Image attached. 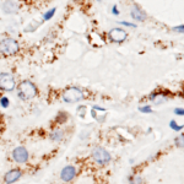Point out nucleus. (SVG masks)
Instances as JSON below:
<instances>
[{
  "mask_svg": "<svg viewBox=\"0 0 184 184\" xmlns=\"http://www.w3.org/2000/svg\"><path fill=\"white\" fill-rule=\"evenodd\" d=\"M92 157H93V160L96 161V163H98V165H101V166L107 165V163L110 162V160H112L110 153L103 147H96L93 150V152H92Z\"/></svg>",
  "mask_w": 184,
  "mask_h": 184,
  "instance_id": "nucleus-5",
  "label": "nucleus"
},
{
  "mask_svg": "<svg viewBox=\"0 0 184 184\" xmlns=\"http://www.w3.org/2000/svg\"><path fill=\"white\" fill-rule=\"evenodd\" d=\"M50 139H52L53 141H60L61 139H63V131H61V130L53 131L52 134H50Z\"/></svg>",
  "mask_w": 184,
  "mask_h": 184,
  "instance_id": "nucleus-11",
  "label": "nucleus"
},
{
  "mask_svg": "<svg viewBox=\"0 0 184 184\" xmlns=\"http://www.w3.org/2000/svg\"><path fill=\"white\" fill-rule=\"evenodd\" d=\"M97 1H101V0H97Z\"/></svg>",
  "mask_w": 184,
  "mask_h": 184,
  "instance_id": "nucleus-21",
  "label": "nucleus"
},
{
  "mask_svg": "<svg viewBox=\"0 0 184 184\" xmlns=\"http://www.w3.org/2000/svg\"><path fill=\"white\" fill-rule=\"evenodd\" d=\"M173 31H176V32H178V33H183L184 26H183V25H180V26H176V27H173Z\"/></svg>",
  "mask_w": 184,
  "mask_h": 184,
  "instance_id": "nucleus-16",
  "label": "nucleus"
},
{
  "mask_svg": "<svg viewBox=\"0 0 184 184\" xmlns=\"http://www.w3.org/2000/svg\"><path fill=\"white\" fill-rule=\"evenodd\" d=\"M0 105H1V107L3 108H7L9 107V98L7 97H3L1 99H0Z\"/></svg>",
  "mask_w": 184,
  "mask_h": 184,
  "instance_id": "nucleus-14",
  "label": "nucleus"
},
{
  "mask_svg": "<svg viewBox=\"0 0 184 184\" xmlns=\"http://www.w3.org/2000/svg\"><path fill=\"white\" fill-rule=\"evenodd\" d=\"M118 24H120V25H123V26H128V27H136V25L135 24H130V22H127V21H120V22H118Z\"/></svg>",
  "mask_w": 184,
  "mask_h": 184,
  "instance_id": "nucleus-17",
  "label": "nucleus"
},
{
  "mask_svg": "<svg viewBox=\"0 0 184 184\" xmlns=\"http://www.w3.org/2000/svg\"><path fill=\"white\" fill-rule=\"evenodd\" d=\"M169 128L173 129V130H176V131H179V130L183 129L182 125H178V124H177L176 120H171V121H169Z\"/></svg>",
  "mask_w": 184,
  "mask_h": 184,
  "instance_id": "nucleus-13",
  "label": "nucleus"
},
{
  "mask_svg": "<svg viewBox=\"0 0 184 184\" xmlns=\"http://www.w3.org/2000/svg\"><path fill=\"white\" fill-rule=\"evenodd\" d=\"M112 14H113V15H116V16L120 14V13H119V10H118V6H117V5H114L113 7H112Z\"/></svg>",
  "mask_w": 184,
  "mask_h": 184,
  "instance_id": "nucleus-19",
  "label": "nucleus"
},
{
  "mask_svg": "<svg viewBox=\"0 0 184 184\" xmlns=\"http://www.w3.org/2000/svg\"><path fill=\"white\" fill-rule=\"evenodd\" d=\"M131 17L134 20H136V21H145L146 14L142 11V10L138 5H135L134 7L131 9Z\"/></svg>",
  "mask_w": 184,
  "mask_h": 184,
  "instance_id": "nucleus-10",
  "label": "nucleus"
},
{
  "mask_svg": "<svg viewBox=\"0 0 184 184\" xmlns=\"http://www.w3.org/2000/svg\"><path fill=\"white\" fill-rule=\"evenodd\" d=\"M13 158L17 163H25L28 161V151L24 146H17L13 151Z\"/></svg>",
  "mask_w": 184,
  "mask_h": 184,
  "instance_id": "nucleus-7",
  "label": "nucleus"
},
{
  "mask_svg": "<svg viewBox=\"0 0 184 184\" xmlns=\"http://www.w3.org/2000/svg\"><path fill=\"white\" fill-rule=\"evenodd\" d=\"M108 37H109V39L112 40V42H114V43H121V42H124V40L127 39L128 33H127L125 29L116 27V28H112L109 32H108Z\"/></svg>",
  "mask_w": 184,
  "mask_h": 184,
  "instance_id": "nucleus-6",
  "label": "nucleus"
},
{
  "mask_svg": "<svg viewBox=\"0 0 184 184\" xmlns=\"http://www.w3.org/2000/svg\"><path fill=\"white\" fill-rule=\"evenodd\" d=\"M84 98V92L79 87H69L63 93V101L65 103H76Z\"/></svg>",
  "mask_w": 184,
  "mask_h": 184,
  "instance_id": "nucleus-3",
  "label": "nucleus"
},
{
  "mask_svg": "<svg viewBox=\"0 0 184 184\" xmlns=\"http://www.w3.org/2000/svg\"><path fill=\"white\" fill-rule=\"evenodd\" d=\"M20 46L14 38H4L0 40V53L3 55H14L18 52Z\"/></svg>",
  "mask_w": 184,
  "mask_h": 184,
  "instance_id": "nucleus-2",
  "label": "nucleus"
},
{
  "mask_svg": "<svg viewBox=\"0 0 184 184\" xmlns=\"http://www.w3.org/2000/svg\"><path fill=\"white\" fill-rule=\"evenodd\" d=\"M174 113H176L177 116H183V114H184V109H183V108H176V109H174Z\"/></svg>",
  "mask_w": 184,
  "mask_h": 184,
  "instance_id": "nucleus-18",
  "label": "nucleus"
},
{
  "mask_svg": "<svg viewBox=\"0 0 184 184\" xmlns=\"http://www.w3.org/2000/svg\"><path fill=\"white\" fill-rule=\"evenodd\" d=\"M55 11H57V9L55 7H53V9H50V10H48V11L43 15V20H46V21H48V20H50L53 16H54V14H55Z\"/></svg>",
  "mask_w": 184,
  "mask_h": 184,
  "instance_id": "nucleus-12",
  "label": "nucleus"
},
{
  "mask_svg": "<svg viewBox=\"0 0 184 184\" xmlns=\"http://www.w3.org/2000/svg\"><path fill=\"white\" fill-rule=\"evenodd\" d=\"M37 87L33 82H31L29 80H25L22 82H20L18 87H17V95L18 97L24 99V101H28V99H32L33 97L37 96Z\"/></svg>",
  "mask_w": 184,
  "mask_h": 184,
  "instance_id": "nucleus-1",
  "label": "nucleus"
},
{
  "mask_svg": "<svg viewBox=\"0 0 184 184\" xmlns=\"http://www.w3.org/2000/svg\"><path fill=\"white\" fill-rule=\"evenodd\" d=\"M140 112H142V113H151L152 112V108L150 106H144V107H140L139 108Z\"/></svg>",
  "mask_w": 184,
  "mask_h": 184,
  "instance_id": "nucleus-15",
  "label": "nucleus"
},
{
  "mask_svg": "<svg viewBox=\"0 0 184 184\" xmlns=\"http://www.w3.org/2000/svg\"><path fill=\"white\" fill-rule=\"evenodd\" d=\"M93 109H97V110H102V112H105V110H106L105 108H102V107H98V106H95V107H93Z\"/></svg>",
  "mask_w": 184,
  "mask_h": 184,
  "instance_id": "nucleus-20",
  "label": "nucleus"
},
{
  "mask_svg": "<svg viewBox=\"0 0 184 184\" xmlns=\"http://www.w3.org/2000/svg\"><path fill=\"white\" fill-rule=\"evenodd\" d=\"M16 87L15 77L10 73H0V88L6 92H11Z\"/></svg>",
  "mask_w": 184,
  "mask_h": 184,
  "instance_id": "nucleus-4",
  "label": "nucleus"
},
{
  "mask_svg": "<svg viewBox=\"0 0 184 184\" xmlns=\"http://www.w3.org/2000/svg\"><path fill=\"white\" fill-rule=\"evenodd\" d=\"M75 176H76V169L74 166H65L60 173V178L64 182H71L75 178Z\"/></svg>",
  "mask_w": 184,
  "mask_h": 184,
  "instance_id": "nucleus-9",
  "label": "nucleus"
},
{
  "mask_svg": "<svg viewBox=\"0 0 184 184\" xmlns=\"http://www.w3.org/2000/svg\"><path fill=\"white\" fill-rule=\"evenodd\" d=\"M21 176H22L21 169L15 168V169H11V171H9V172L5 173L4 180H5L6 184H13V183L17 182L20 178H21Z\"/></svg>",
  "mask_w": 184,
  "mask_h": 184,
  "instance_id": "nucleus-8",
  "label": "nucleus"
}]
</instances>
